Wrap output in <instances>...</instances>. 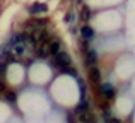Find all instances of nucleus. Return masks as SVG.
<instances>
[{
	"label": "nucleus",
	"instance_id": "nucleus-1",
	"mask_svg": "<svg viewBox=\"0 0 135 123\" xmlns=\"http://www.w3.org/2000/svg\"><path fill=\"white\" fill-rule=\"evenodd\" d=\"M53 63H55L58 68L69 67V65H70V57L65 53V51H58L56 55H53Z\"/></svg>",
	"mask_w": 135,
	"mask_h": 123
},
{
	"label": "nucleus",
	"instance_id": "nucleus-2",
	"mask_svg": "<svg viewBox=\"0 0 135 123\" xmlns=\"http://www.w3.org/2000/svg\"><path fill=\"white\" fill-rule=\"evenodd\" d=\"M101 92H103V96L108 97V99L115 97V89H113V86H111V84H108V82H104L101 86Z\"/></svg>",
	"mask_w": 135,
	"mask_h": 123
},
{
	"label": "nucleus",
	"instance_id": "nucleus-3",
	"mask_svg": "<svg viewBox=\"0 0 135 123\" xmlns=\"http://www.w3.org/2000/svg\"><path fill=\"white\" fill-rule=\"evenodd\" d=\"M10 48H12V55L21 57V55H24V51H26V43H19V41H16Z\"/></svg>",
	"mask_w": 135,
	"mask_h": 123
},
{
	"label": "nucleus",
	"instance_id": "nucleus-4",
	"mask_svg": "<svg viewBox=\"0 0 135 123\" xmlns=\"http://www.w3.org/2000/svg\"><path fill=\"white\" fill-rule=\"evenodd\" d=\"M77 118H79V123H92L94 121V116H92V113H89V110L82 111V113H77Z\"/></svg>",
	"mask_w": 135,
	"mask_h": 123
},
{
	"label": "nucleus",
	"instance_id": "nucleus-5",
	"mask_svg": "<svg viewBox=\"0 0 135 123\" xmlns=\"http://www.w3.org/2000/svg\"><path fill=\"white\" fill-rule=\"evenodd\" d=\"M48 10V7L45 5V3H33V5L29 7V12L31 14H38V12H46Z\"/></svg>",
	"mask_w": 135,
	"mask_h": 123
},
{
	"label": "nucleus",
	"instance_id": "nucleus-6",
	"mask_svg": "<svg viewBox=\"0 0 135 123\" xmlns=\"http://www.w3.org/2000/svg\"><path fill=\"white\" fill-rule=\"evenodd\" d=\"M60 51V41H51V43L48 45V55H56Z\"/></svg>",
	"mask_w": 135,
	"mask_h": 123
},
{
	"label": "nucleus",
	"instance_id": "nucleus-7",
	"mask_svg": "<svg viewBox=\"0 0 135 123\" xmlns=\"http://www.w3.org/2000/svg\"><path fill=\"white\" fill-rule=\"evenodd\" d=\"M94 29H92L91 26H84L82 27V36H84V40H92L94 38Z\"/></svg>",
	"mask_w": 135,
	"mask_h": 123
},
{
	"label": "nucleus",
	"instance_id": "nucleus-8",
	"mask_svg": "<svg viewBox=\"0 0 135 123\" xmlns=\"http://www.w3.org/2000/svg\"><path fill=\"white\" fill-rule=\"evenodd\" d=\"M36 57H40V58L48 57V46H46V43H41V46L36 50Z\"/></svg>",
	"mask_w": 135,
	"mask_h": 123
},
{
	"label": "nucleus",
	"instance_id": "nucleus-9",
	"mask_svg": "<svg viewBox=\"0 0 135 123\" xmlns=\"http://www.w3.org/2000/svg\"><path fill=\"white\" fill-rule=\"evenodd\" d=\"M87 110H89L87 99H80V103L77 104V108H75V113H82V111H87Z\"/></svg>",
	"mask_w": 135,
	"mask_h": 123
},
{
	"label": "nucleus",
	"instance_id": "nucleus-10",
	"mask_svg": "<svg viewBox=\"0 0 135 123\" xmlns=\"http://www.w3.org/2000/svg\"><path fill=\"white\" fill-rule=\"evenodd\" d=\"M45 24H46V21H45V19H34V21H31L27 26H33L34 29H43L41 26H45Z\"/></svg>",
	"mask_w": 135,
	"mask_h": 123
},
{
	"label": "nucleus",
	"instance_id": "nucleus-11",
	"mask_svg": "<svg viewBox=\"0 0 135 123\" xmlns=\"http://www.w3.org/2000/svg\"><path fill=\"white\" fill-rule=\"evenodd\" d=\"M89 75H91V79L94 80V82H99V79H101V73H99V70L96 68V67H91Z\"/></svg>",
	"mask_w": 135,
	"mask_h": 123
},
{
	"label": "nucleus",
	"instance_id": "nucleus-12",
	"mask_svg": "<svg viewBox=\"0 0 135 123\" xmlns=\"http://www.w3.org/2000/svg\"><path fill=\"white\" fill-rule=\"evenodd\" d=\"M94 63H96V51L94 50H89V51H87V65L94 67Z\"/></svg>",
	"mask_w": 135,
	"mask_h": 123
},
{
	"label": "nucleus",
	"instance_id": "nucleus-13",
	"mask_svg": "<svg viewBox=\"0 0 135 123\" xmlns=\"http://www.w3.org/2000/svg\"><path fill=\"white\" fill-rule=\"evenodd\" d=\"M5 99L9 101V103H16L17 94H16V92H7V94H5Z\"/></svg>",
	"mask_w": 135,
	"mask_h": 123
},
{
	"label": "nucleus",
	"instance_id": "nucleus-14",
	"mask_svg": "<svg viewBox=\"0 0 135 123\" xmlns=\"http://www.w3.org/2000/svg\"><path fill=\"white\" fill-rule=\"evenodd\" d=\"M82 19H91V10H89V7H84L82 9Z\"/></svg>",
	"mask_w": 135,
	"mask_h": 123
},
{
	"label": "nucleus",
	"instance_id": "nucleus-15",
	"mask_svg": "<svg viewBox=\"0 0 135 123\" xmlns=\"http://www.w3.org/2000/svg\"><path fill=\"white\" fill-rule=\"evenodd\" d=\"M3 72H5V63H3V62H0V75H2Z\"/></svg>",
	"mask_w": 135,
	"mask_h": 123
},
{
	"label": "nucleus",
	"instance_id": "nucleus-16",
	"mask_svg": "<svg viewBox=\"0 0 135 123\" xmlns=\"http://www.w3.org/2000/svg\"><path fill=\"white\" fill-rule=\"evenodd\" d=\"M63 21H65V22H70V21H72V14H67V16L63 17Z\"/></svg>",
	"mask_w": 135,
	"mask_h": 123
},
{
	"label": "nucleus",
	"instance_id": "nucleus-17",
	"mask_svg": "<svg viewBox=\"0 0 135 123\" xmlns=\"http://www.w3.org/2000/svg\"><path fill=\"white\" fill-rule=\"evenodd\" d=\"M3 87H5V86H3V82H0V92L3 91Z\"/></svg>",
	"mask_w": 135,
	"mask_h": 123
},
{
	"label": "nucleus",
	"instance_id": "nucleus-18",
	"mask_svg": "<svg viewBox=\"0 0 135 123\" xmlns=\"http://www.w3.org/2000/svg\"><path fill=\"white\" fill-rule=\"evenodd\" d=\"M92 123H94V121H92Z\"/></svg>",
	"mask_w": 135,
	"mask_h": 123
}]
</instances>
